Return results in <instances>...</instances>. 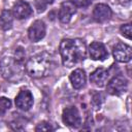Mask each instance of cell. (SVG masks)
<instances>
[{"mask_svg": "<svg viewBox=\"0 0 132 132\" xmlns=\"http://www.w3.org/2000/svg\"><path fill=\"white\" fill-rule=\"evenodd\" d=\"M11 106V101L6 97H0V116H3Z\"/></svg>", "mask_w": 132, "mask_h": 132, "instance_id": "obj_16", "label": "cell"}, {"mask_svg": "<svg viewBox=\"0 0 132 132\" xmlns=\"http://www.w3.org/2000/svg\"><path fill=\"white\" fill-rule=\"evenodd\" d=\"M106 84H107V86H106L107 92L110 95H117V96H119V95L125 93L127 91V89H128V80L122 74L114 75Z\"/></svg>", "mask_w": 132, "mask_h": 132, "instance_id": "obj_4", "label": "cell"}, {"mask_svg": "<svg viewBox=\"0 0 132 132\" xmlns=\"http://www.w3.org/2000/svg\"><path fill=\"white\" fill-rule=\"evenodd\" d=\"M35 131H37V132H41V131L42 132H45V131H54V128L47 122H40L35 127Z\"/></svg>", "mask_w": 132, "mask_h": 132, "instance_id": "obj_19", "label": "cell"}, {"mask_svg": "<svg viewBox=\"0 0 132 132\" xmlns=\"http://www.w3.org/2000/svg\"><path fill=\"white\" fill-rule=\"evenodd\" d=\"M108 76H109V73L106 69L100 67V68H97L95 69L91 75H90V80L91 82H93L96 87H104L106 85V82L108 81Z\"/></svg>", "mask_w": 132, "mask_h": 132, "instance_id": "obj_13", "label": "cell"}, {"mask_svg": "<svg viewBox=\"0 0 132 132\" xmlns=\"http://www.w3.org/2000/svg\"><path fill=\"white\" fill-rule=\"evenodd\" d=\"M71 2L74 4L75 7L85 8V7H88L89 5H91L92 0H71Z\"/></svg>", "mask_w": 132, "mask_h": 132, "instance_id": "obj_20", "label": "cell"}, {"mask_svg": "<svg viewBox=\"0 0 132 132\" xmlns=\"http://www.w3.org/2000/svg\"><path fill=\"white\" fill-rule=\"evenodd\" d=\"M62 120L64 124L72 128H78L81 125V118L75 106L65 107L62 113Z\"/></svg>", "mask_w": 132, "mask_h": 132, "instance_id": "obj_5", "label": "cell"}, {"mask_svg": "<svg viewBox=\"0 0 132 132\" xmlns=\"http://www.w3.org/2000/svg\"><path fill=\"white\" fill-rule=\"evenodd\" d=\"M45 24L41 20H36L28 29V37L32 42H38L45 36Z\"/></svg>", "mask_w": 132, "mask_h": 132, "instance_id": "obj_7", "label": "cell"}, {"mask_svg": "<svg viewBox=\"0 0 132 132\" xmlns=\"http://www.w3.org/2000/svg\"><path fill=\"white\" fill-rule=\"evenodd\" d=\"M13 14L10 10H3L0 14V28L4 31L11 29L13 24Z\"/></svg>", "mask_w": 132, "mask_h": 132, "instance_id": "obj_15", "label": "cell"}, {"mask_svg": "<svg viewBox=\"0 0 132 132\" xmlns=\"http://www.w3.org/2000/svg\"><path fill=\"white\" fill-rule=\"evenodd\" d=\"M70 82L72 85V87L76 90H79L81 88L85 87L86 85V80H87V76H86V72L85 70L77 68L74 71L71 72L70 76H69Z\"/></svg>", "mask_w": 132, "mask_h": 132, "instance_id": "obj_14", "label": "cell"}, {"mask_svg": "<svg viewBox=\"0 0 132 132\" xmlns=\"http://www.w3.org/2000/svg\"><path fill=\"white\" fill-rule=\"evenodd\" d=\"M76 12V7L71 1H64L61 3L59 11H58V18L61 23L67 24L70 22L71 18Z\"/></svg>", "mask_w": 132, "mask_h": 132, "instance_id": "obj_10", "label": "cell"}, {"mask_svg": "<svg viewBox=\"0 0 132 132\" xmlns=\"http://www.w3.org/2000/svg\"><path fill=\"white\" fill-rule=\"evenodd\" d=\"M89 55L93 60L100 61H103L108 57V53L105 45L99 41H93L89 45Z\"/></svg>", "mask_w": 132, "mask_h": 132, "instance_id": "obj_12", "label": "cell"}, {"mask_svg": "<svg viewBox=\"0 0 132 132\" xmlns=\"http://www.w3.org/2000/svg\"><path fill=\"white\" fill-rule=\"evenodd\" d=\"M62 63L65 67L71 68L81 63L87 57L86 42L80 38L63 39L59 46Z\"/></svg>", "mask_w": 132, "mask_h": 132, "instance_id": "obj_2", "label": "cell"}, {"mask_svg": "<svg viewBox=\"0 0 132 132\" xmlns=\"http://www.w3.org/2000/svg\"><path fill=\"white\" fill-rule=\"evenodd\" d=\"M113 58L120 63H127L132 58V48L124 42H118L112 50Z\"/></svg>", "mask_w": 132, "mask_h": 132, "instance_id": "obj_6", "label": "cell"}, {"mask_svg": "<svg viewBox=\"0 0 132 132\" xmlns=\"http://www.w3.org/2000/svg\"><path fill=\"white\" fill-rule=\"evenodd\" d=\"M11 12L13 16L16 18L18 20H25L32 14L33 10H32L31 5L28 2L24 0H19L13 4Z\"/></svg>", "mask_w": 132, "mask_h": 132, "instance_id": "obj_9", "label": "cell"}, {"mask_svg": "<svg viewBox=\"0 0 132 132\" xmlns=\"http://www.w3.org/2000/svg\"><path fill=\"white\" fill-rule=\"evenodd\" d=\"M55 59L48 52H40L32 56L26 63L27 73L34 78H42L50 75L55 68Z\"/></svg>", "mask_w": 132, "mask_h": 132, "instance_id": "obj_3", "label": "cell"}, {"mask_svg": "<svg viewBox=\"0 0 132 132\" xmlns=\"http://www.w3.org/2000/svg\"><path fill=\"white\" fill-rule=\"evenodd\" d=\"M92 15H93V19L97 23H104V22L108 21L111 18L112 11H111L110 7L107 4L98 3L94 6Z\"/></svg>", "mask_w": 132, "mask_h": 132, "instance_id": "obj_8", "label": "cell"}, {"mask_svg": "<svg viewBox=\"0 0 132 132\" xmlns=\"http://www.w3.org/2000/svg\"><path fill=\"white\" fill-rule=\"evenodd\" d=\"M120 2L123 3V4H128V3L131 2V0H120Z\"/></svg>", "mask_w": 132, "mask_h": 132, "instance_id": "obj_21", "label": "cell"}, {"mask_svg": "<svg viewBox=\"0 0 132 132\" xmlns=\"http://www.w3.org/2000/svg\"><path fill=\"white\" fill-rule=\"evenodd\" d=\"M54 0H36L35 2V6L38 10V12H41L43 10H45V8L53 3Z\"/></svg>", "mask_w": 132, "mask_h": 132, "instance_id": "obj_17", "label": "cell"}, {"mask_svg": "<svg viewBox=\"0 0 132 132\" xmlns=\"http://www.w3.org/2000/svg\"><path fill=\"white\" fill-rule=\"evenodd\" d=\"M120 31L122 33V35L124 37H126L127 39H131V33H132V27L131 24H125L122 25L120 28Z\"/></svg>", "mask_w": 132, "mask_h": 132, "instance_id": "obj_18", "label": "cell"}, {"mask_svg": "<svg viewBox=\"0 0 132 132\" xmlns=\"http://www.w3.org/2000/svg\"><path fill=\"white\" fill-rule=\"evenodd\" d=\"M26 52L24 47L16 46L12 52L6 51L0 59V71L2 76L11 81L16 82L24 76Z\"/></svg>", "mask_w": 132, "mask_h": 132, "instance_id": "obj_1", "label": "cell"}, {"mask_svg": "<svg viewBox=\"0 0 132 132\" xmlns=\"http://www.w3.org/2000/svg\"><path fill=\"white\" fill-rule=\"evenodd\" d=\"M33 102H34V100H33V95H32V93H31L30 91H28V90H23V91H21V92L18 94V96L15 97V105H16V107H18L19 109H21V110H25V111L29 110V109L32 107Z\"/></svg>", "mask_w": 132, "mask_h": 132, "instance_id": "obj_11", "label": "cell"}]
</instances>
